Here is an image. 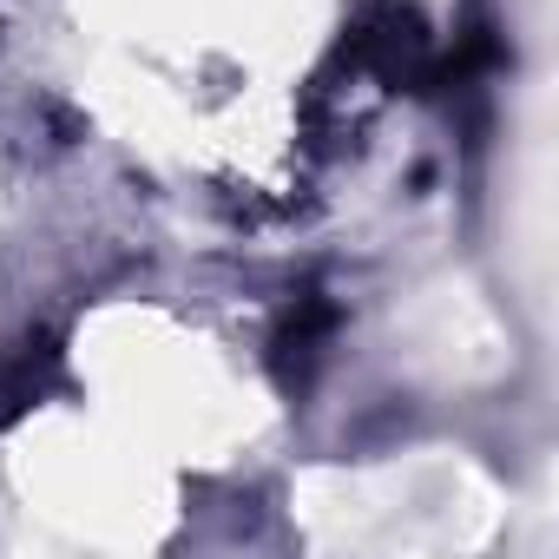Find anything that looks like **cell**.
<instances>
[{"label":"cell","mask_w":559,"mask_h":559,"mask_svg":"<svg viewBox=\"0 0 559 559\" xmlns=\"http://www.w3.org/2000/svg\"><path fill=\"white\" fill-rule=\"evenodd\" d=\"M343 53L389 80V86H415L435 73V47H428V27L421 14L408 8V0H362V8L349 14V34H343Z\"/></svg>","instance_id":"6da1fadb"},{"label":"cell","mask_w":559,"mask_h":559,"mask_svg":"<svg viewBox=\"0 0 559 559\" xmlns=\"http://www.w3.org/2000/svg\"><path fill=\"white\" fill-rule=\"evenodd\" d=\"M336 330V304H317V297H304L297 310H290V323H284V336H276V362H290V356H304V369L317 362V343Z\"/></svg>","instance_id":"7a4b0ae2"}]
</instances>
